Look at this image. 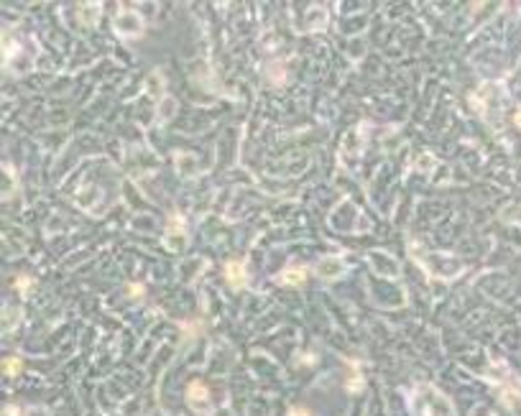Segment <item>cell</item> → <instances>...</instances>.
<instances>
[{
	"mask_svg": "<svg viewBox=\"0 0 521 416\" xmlns=\"http://www.w3.org/2000/svg\"><path fill=\"white\" fill-rule=\"evenodd\" d=\"M187 399H189L192 406H197V401H200V404L207 401V388H205V383H202V381H192L189 388H187Z\"/></svg>",
	"mask_w": 521,
	"mask_h": 416,
	"instance_id": "3957f363",
	"label": "cell"
},
{
	"mask_svg": "<svg viewBox=\"0 0 521 416\" xmlns=\"http://www.w3.org/2000/svg\"><path fill=\"white\" fill-rule=\"evenodd\" d=\"M289 416H309V411H307V409H291Z\"/></svg>",
	"mask_w": 521,
	"mask_h": 416,
	"instance_id": "5b68a950",
	"label": "cell"
},
{
	"mask_svg": "<svg viewBox=\"0 0 521 416\" xmlns=\"http://www.w3.org/2000/svg\"><path fill=\"white\" fill-rule=\"evenodd\" d=\"M225 276H228V283H230L233 289H241V286H246V281H248V273H246V263H243V260H230V263L225 266Z\"/></svg>",
	"mask_w": 521,
	"mask_h": 416,
	"instance_id": "6da1fadb",
	"label": "cell"
},
{
	"mask_svg": "<svg viewBox=\"0 0 521 416\" xmlns=\"http://www.w3.org/2000/svg\"><path fill=\"white\" fill-rule=\"evenodd\" d=\"M307 278V268H286L284 273L276 276V283H284V286H299L301 281Z\"/></svg>",
	"mask_w": 521,
	"mask_h": 416,
	"instance_id": "7a4b0ae2",
	"label": "cell"
},
{
	"mask_svg": "<svg viewBox=\"0 0 521 416\" xmlns=\"http://www.w3.org/2000/svg\"><path fill=\"white\" fill-rule=\"evenodd\" d=\"M514 123H516V128H521V110L514 115Z\"/></svg>",
	"mask_w": 521,
	"mask_h": 416,
	"instance_id": "8992f818",
	"label": "cell"
},
{
	"mask_svg": "<svg viewBox=\"0 0 521 416\" xmlns=\"http://www.w3.org/2000/svg\"><path fill=\"white\" fill-rule=\"evenodd\" d=\"M3 370H5V376H18V373L23 370V363H20L18 358H8V360L3 363Z\"/></svg>",
	"mask_w": 521,
	"mask_h": 416,
	"instance_id": "277c9868",
	"label": "cell"
}]
</instances>
